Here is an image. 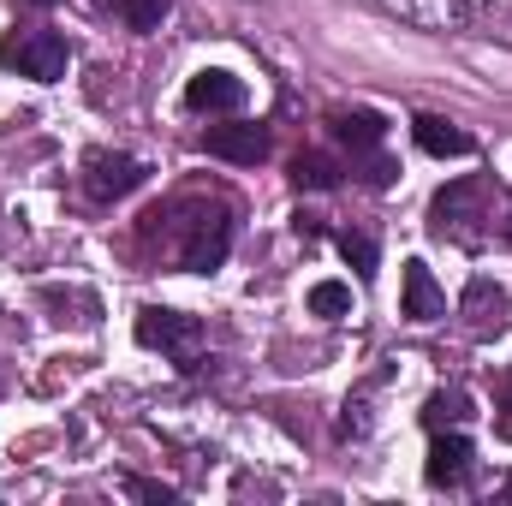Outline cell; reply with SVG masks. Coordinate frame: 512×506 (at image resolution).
<instances>
[{"label":"cell","instance_id":"cell-21","mask_svg":"<svg viewBox=\"0 0 512 506\" xmlns=\"http://www.w3.org/2000/svg\"><path fill=\"white\" fill-rule=\"evenodd\" d=\"M501 405H507V411H512V376L501 381Z\"/></svg>","mask_w":512,"mask_h":506},{"label":"cell","instance_id":"cell-1","mask_svg":"<svg viewBox=\"0 0 512 506\" xmlns=\"http://www.w3.org/2000/svg\"><path fill=\"white\" fill-rule=\"evenodd\" d=\"M0 66H6V72H18V78L54 84V78H66L72 48H66V36H60V30H12V36L0 42Z\"/></svg>","mask_w":512,"mask_h":506},{"label":"cell","instance_id":"cell-22","mask_svg":"<svg viewBox=\"0 0 512 506\" xmlns=\"http://www.w3.org/2000/svg\"><path fill=\"white\" fill-rule=\"evenodd\" d=\"M12 6H54V0H12Z\"/></svg>","mask_w":512,"mask_h":506},{"label":"cell","instance_id":"cell-24","mask_svg":"<svg viewBox=\"0 0 512 506\" xmlns=\"http://www.w3.org/2000/svg\"><path fill=\"white\" fill-rule=\"evenodd\" d=\"M501 495H512V477H507V483H501Z\"/></svg>","mask_w":512,"mask_h":506},{"label":"cell","instance_id":"cell-10","mask_svg":"<svg viewBox=\"0 0 512 506\" xmlns=\"http://www.w3.org/2000/svg\"><path fill=\"white\" fill-rule=\"evenodd\" d=\"M411 137H417V149L423 155H435V161H459V155H471L477 143H471V131H459V126H447V120H435V114H417L411 120Z\"/></svg>","mask_w":512,"mask_h":506},{"label":"cell","instance_id":"cell-8","mask_svg":"<svg viewBox=\"0 0 512 506\" xmlns=\"http://www.w3.org/2000/svg\"><path fill=\"white\" fill-rule=\"evenodd\" d=\"M429 489H459L471 477V441L465 435H441L435 429V447H429V465H423Z\"/></svg>","mask_w":512,"mask_h":506},{"label":"cell","instance_id":"cell-23","mask_svg":"<svg viewBox=\"0 0 512 506\" xmlns=\"http://www.w3.org/2000/svg\"><path fill=\"white\" fill-rule=\"evenodd\" d=\"M501 435H507V441H512V417H507V423H501Z\"/></svg>","mask_w":512,"mask_h":506},{"label":"cell","instance_id":"cell-16","mask_svg":"<svg viewBox=\"0 0 512 506\" xmlns=\"http://www.w3.org/2000/svg\"><path fill=\"white\" fill-rule=\"evenodd\" d=\"M334 245H340V256L352 262V274H358V280H370V274H376V239H370V233H340Z\"/></svg>","mask_w":512,"mask_h":506},{"label":"cell","instance_id":"cell-15","mask_svg":"<svg viewBox=\"0 0 512 506\" xmlns=\"http://www.w3.org/2000/svg\"><path fill=\"white\" fill-rule=\"evenodd\" d=\"M352 310V286L346 280H316L310 286V316H346Z\"/></svg>","mask_w":512,"mask_h":506},{"label":"cell","instance_id":"cell-3","mask_svg":"<svg viewBox=\"0 0 512 506\" xmlns=\"http://www.w3.org/2000/svg\"><path fill=\"white\" fill-rule=\"evenodd\" d=\"M143 179H149V167H143L137 155H120V149H90V155H84V191H90L96 203H120V197H131Z\"/></svg>","mask_w":512,"mask_h":506},{"label":"cell","instance_id":"cell-4","mask_svg":"<svg viewBox=\"0 0 512 506\" xmlns=\"http://www.w3.org/2000/svg\"><path fill=\"white\" fill-rule=\"evenodd\" d=\"M203 340V322L185 316V310H161V304H143L137 310V346L149 352H173V358H191V346Z\"/></svg>","mask_w":512,"mask_h":506},{"label":"cell","instance_id":"cell-12","mask_svg":"<svg viewBox=\"0 0 512 506\" xmlns=\"http://www.w3.org/2000/svg\"><path fill=\"white\" fill-rule=\"evenodd\" d=\"M328 131H334L340 143H352V149H376L387 137V120L376 108H334V114H328Z\"/></svg>","mask_w":512,"mask_h":506},{"label":"cell","instance_id":"cell-11","mask_svg":"<svg viewBox=\"0 0 512 506\" xmlns=\"http://www.w3.org/2000/svg\"><path fill=\"white\" fill-rule=\"evenodd\" d=\"M459 310L471 316V328H507L512 322V298L495 286V280H471L465 298H459Z\"/></svg>","mask_w":512,"mask_h":506},{"label":"cell","instance_id":"cell-19","mask_svg":"<svg viewBox=\"0 0 512 506\" xmlns=\"http://www.w3.org/2000/svg\"><path fill=\"white\" fill-rule=\"evenodd\" d=\"M126 489L137 501H161V506L173 501V489H167V483H149V477H126Z\"/></svg>","mask_w":512,"mask_h":506},{"label":"cell","instance_id":"cell-13","mask_svg":"<svg viewBox=\"0 0 512 506\" xmlns=\"http://www.w3.org/2000/svg\"><path fill=\"white\" fill-rule=\"evenodd\" d=\"M292 185L298 191H334L340 185V161L322 155V149H304V155H292Z\"/></svg>","mask_w":512,"mask_h":506},{"label":"cell","instance_id":"cell-6","mask_svg":"<svg viewBox=\"0 0 512 506\" xmlns=\"http://www.w3.org/2000/svg\"><path fill=\"white\" fill-rule=\"evenodd\" d=\"M185 108H197V114H239L245 108V78L209 66V72H197L185 84Z\"/></svg>","mask_w":512,"mask_h":506},{"label":"cell","instance_id":"cell-2","mask_svg":"<svg viewBox=\"0 0 512 506\" xmlns=\"http://www.w3.org/2000/svg\"><path fill=\"white\" fill-rule=\"evenodd\" d=\"M483 203H489V185H483V179H453V185H441L435 203H429V233H435V239H477L471 221H489Z\"/></svg>","mask_w":512,"mask_h":506},{"label":"cell","instance_id":"cell-18","mask_svg":"<svg viewBox=\"0 0 512 506\" xmlns=\"http://www.w3.org/2000/svg\"><path fill=\"white\" fill-rule=\"evenodd\" d=\"M393 173H399V167H393V161H382V155L358 161V179H364V185H376V191H387V185H393Z\"/></svg>","mask_w":512,"mask_h":506},{"label":"cell","instance_id":"cell-7","mask_svg":"<svg viewBox=\"0 0 512 506\" xmlns=\"http://www.w3.org/2000/svg\"><path fill=\"white\" fill-rule=\"evenodd\" d=\"M203 149H209L215 161L256 167V161H268V131L262 126H209L203 131Z\"/></svg>","mask_w":512,"mask_h":506},{"label":"cell","instance_id":"cell-20","mask_svg":"<svg viewBox=\"0 0 512 506\" xmlns=\"http://www.w3.org/2000/svg\"><path fill=\"white\" fill-rule=\"evenodd\" d=\"M292 227H298L304 239H322V215H304V209H298V215H292Z\"/></svg>","mask_w":512,"mask_h":506},{"label":"cell","instance_id":"cell-9","mask_svg":"<svg viewBox=\"0 0 512 506\" xmlns=\"http://www.w3.org/2000/svg\"><path fill=\"white\" fill-rule=\"evenodd\" d=\"M399 316H411V322H435V316H447V298H441V286H435V274H429L423 256L405 262V304H399Z\"/></svg>","mask_w":512,"mask_h":506},{"label":"cell","instance_id":"cell-5","mask_svg":"<svg viewBox=\"0 0 512 506\" xmlns=\"http://www.w3.org/2000/svg\"><path fill=\"white\" fill-rule=\"evenodd\" d=\"M233 251V215L227 209H203L197 221H191V233H185V245H179V262L191 268V274H215L221 262Z\"/></svg>","mask_w":512,"mask_h":506},{"label":"cell","instance_id":"cell-17","mask_svg":"<svg viewBox=\"0 0 512 506\" xmlns=\"http://www.w3.org/2000/svg\"><path fill=\"white\" fill-rule=\"evenodd\" d=\"M167 6H173V0H120V18H126L131 30H161Z\"/></svg>","mask_w":512,"mask_h":506},{"label":"cell","instance_id":"cell-14","mask_svg":"<svg viewBox=\"0 0 512 506\" xmlns=\"http://www.w3.org/2000/svg\"><path fill=\"white\" fill-rule=\"evenodd\" d=\"M465 417H471V393H459V387H441L423 405V423L429 429H447V423H465Z\"/></svg>","mask_w":512,"mask_h":506}]
</instances>
